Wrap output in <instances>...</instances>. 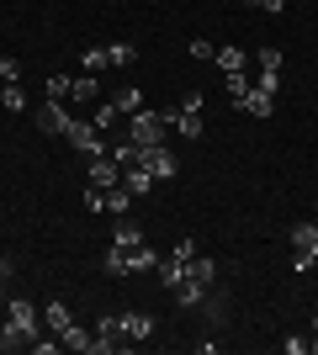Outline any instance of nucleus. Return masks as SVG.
Listing matches in <instances>:
<instances>
[{
  "label": "nucleus",
  "instance_id": "nucleus-37",
  "mask_svg": "<svg viewBox=\"0 0 318 355\" xmlns=\"http://www.w3.org/2000/svg\"><path fill=\"white\" fill-rule=\"evenodd\" d=\"M255 6H260V11H271V16H281V11H287V0H255Z\"/></svg>",
  "mask_w": 318,
  "mask_h": 355
},
{
  "label": "nucleus",
  "instance_id": "nucleus-29",
  "mask_svg": "<svg viewBox=\"0 0 318 355\" xmlns=\"http://www.w3.org/2000/svg\"><path fill=\"white\" fill-rule=\"evenodd\" d=\"M106 64H112V59H106V48H85V74L106 69Z\"/></svg>",
  "mask_w": 318,
  "mask_h": 355
},
{
  "label": "nucleus",
  "instance_id": "nucleus-13",
  "mask_svg": "<svg viewBox=\"0 0 318 355\" xmlns=\"http://www.w3.org/2000/svg\"><path fill=\"white\" fill-rule=\"evenodd\" d=\"M122 334H127V340H149L154 318H149V313H122Z\"/></svg>",
  "mask_w": 318,
  "mask_h": 355
},
{
  "label": "nucleus",
  "instance_id": "nucleus-35",
  "mask_svg": "<svg viewBox=\"0 0 318 355\" xmlns=\"http://www.w3.org/2000/svg\"><path fill=\"white\" fill-rule=\"evenodd\" d=\"M281 345H287V355H308V340H297V334H287Z\"/></svg>",
  "mask_w": 318,
  "mask_h": 355
},
{
  "label": "nucleus",
  "instance_id": "nucleus-32",
  "mask_svg": "<svg viewBox=\"0 0 318 355\" xmlns=\"http://www.w3.org/2000/svg\"><path fill=\"white\" fill-rule=\"evenodd\" d=\"M85 207H91V212L106 207V191H101V186H91V191H85Z\"/></svg>",
  "mask_w": 318,
  "mask_h": 355
},
{
  "label": "nucleus",
  "instance_id": "nucleus-14",
  "mask_svg": "<svg viewBox=\"0 0 318 355\" xmlns=\"http://www.w3.org/2000/svg\"><path fill=\"white\" fill-rule=\"evenodd\" d=\"M133 202H138V196L127 191L122 180H117V186H106V212H117V218H122V212H133Z\"/></svg>",
  "mask_w": 318,
  "mask_h": 355
},
{
  "label": "nucleus",
  "instance_id": "nucleus-25",
  "mask_svg": "<svg viewBox=\"0 0 318 355\" xmlns=\"http://www.w3.org/2000/svg\"><path fill=\"white\" fill-rule=\"evenodd\" d=\"M96 90H101V85H96V74H80L69 96H75V101H96Z\"/></svg>",
  "mask_w": 318,
  "mask_h": 355
},
{
  "label": "nucleus",
  "instance_id": "nucleus-22",
  "mask_svg": "<svg viewBox=\"0 0 318 355\" xmlns=\"http://www.w3.org/2000/svg\"><path fill=\"white\" fill-rule=\"evenodd\" d=\"M106 59L117 64V69H127V64H138V48L133 43H112V48H106Z\"/></svg>",
  "mask_w": 318,
  "mask_h": 355
},
{
  "label": "nucleus",
  "instance_id": "nucleus-19",
  "mask_svg": "<svg viewBox=\"0 0 318 355\" xmlns=\"http://www.w3.org/2000/svg\"><path fill=\"white\" fill-rule=\"evenodd\" d=\"M59 345H64V350H91V345H96V334H85L80 324H69V329L59 334Z\"/></svg>",
  "mask_w": 318,
  "mask_h": 355
},
{
  "label": "nucleus",
  "instance_id": "nucleus-2",
  "mask_svg": "<svg viewBox=\"0 0 318 355\" xmlns=\"http://www.w3.org/2000/svg\"><path fill=\"white\" fill-rule=\"evenodd\" d=\"M165 117H159V112H149V106H143V112H133V117H127V144H138V148H149V144H165Z\"/></svg>",
  "mask_w": 318,
  "mask_h": 355
},
{
  "label": "nucleus",
  "instance_id": "nucleus-1",
  "mask_svg": "<svg viewBox=\"0 0 318 355\" xmlns=\"http://www.w3.org/2000/svg\"><path fill=\"white\" fill-rule=\"evenodd\" d=\"M313 266H318V223H292V270L303 276Z\"/></svg>",
  "mask_w": 318,
  "mask_h": 355
},
{
  "label": "nucleus",
  "instance_id": "nucleus-23",
  "mask_svg": "<svg viewBox=\"0 0 318 355\" xmlns=\"http://www.w3.org/2000/svg\"><path fill=\"white\" fill-rule=\"evenodd\" d=\"M255 64H260V74H281V48H260Z\"/></svg>",
  "mask_w": 318,
  "mask_h": 355
},
{
  "label": "nucleus",
  "instance_id": "nucleus-31",
  "mask_svg": "<svg viewBox=\"0 0 318 355\" xmlns=\"http://www.w3.org/2000/svg\"><path fill=\"white\" fill-rule=\"evenodd\" d=\"M0 80H6V85H11V80H21V64H16V59H0Z\"/></svg>",
  "mask_w": 318,
  "mask_h": 355
},
{
  "label": "nucleus",
  "instance_id": "nucleus-7",
  "mask_svg": "<svg viewBox=\"0 0 318 355\" xmlns=\"http://www.w3.org/2000/svg\"><path fill=\"white\" fill-rule=\"evenodd\" d=\"M117 180H122V164L112 159V154H96V159H91V186L106 191V186H117Z\"/></svg>",
  "mask_w": 318,
  "mask_h": 355
},
{
  "label": "nucleus",
  "instance_id": "nucleus-34",
  "mask_svg": "<svg viewBox=\"0 0 318 355\" xmlns=\"http://www.w3.org/2000/svg\"><path fill=\"white\" fill-rule=\"evenodd\" d=\"M32 350H37V355H53V350H64V345H59V334H53V340H32Z\"/></svg>",
  "mask_w": 318,
  "mask_h": 355
},
{
  "label": "nucleus",
  "instance_id": "nucleus-24",
  "mask_svg": "<svg viewBox=\"0 0 318 355\" xmlns=\"http://www.w3.org/2000/svg\"><path fill=\"white\" fill-rule=\"evenodd\" d=\"M117 117H122V112H117V101H101V106H96V128H101V133H106V128H117Z\"/></svg>",
  "mask_w": 318,
  "mask_h": 355
},
{
  "label": "nucleus",
  "instance_id": "nucleus-12",
  "mask_svg": "<svg viewBox=\"0 0 318 355\" xmlns=\"http://www.w3.org/2000/svg\"><path fill=\"white\" fill-rule=\"evenodd\" d=\"M69 324H75V313H69V308H64V302H59V297H53V302H48V308H43V329H53V334H64V329H69Z\"/></svg>",
  "mask_w": 318,
  "mask_h": 355
},
{
  "label": "nucleus",
  "instance_id": "nucleus-15",
  "mask_svg": "<svg viewBox=\"0 0 318 355\" xmlns=\"http://www.w3.org/2000/svg\"><path fill=\"white\" fill-rule=\"evenodd\" d=\"M154 270H159V286H170V292L186 282V260H175V254H170V260H159Z\"/></svg>",
  "mask_w": 318,
  "mask_h": 355
},
{
  "label": "nucleus",
  "instance_id": "nucleus-10",
  "mask_svg": "<svg viewBox=\"0 0 318 355\" xmlns=\"http://www.w3.org/2000/svg\"><path fill=\"white\" fill-rule=\"evenodd\" d=\"M122 260H127V276H143V270L159 266V254H154L149 244H138V250H122Z\"/></svg>",
  "mask_w": 318,
  "mask_h": 355
},
{
  "label": "nucleus",
  "instance_id": "nucleus-11",
  "mask_svg": "<svg viewBox=\"0 0 318 355\" xmlns=\"http://www.w3.org/2000/svg\"><path fill=\"white\" fill-rule=\"evenodd\" d=\"M122 186H127L133 196H149L154 191V175L143 170V164H127V170H122Z\"/></svg>",
  "mask_w": 318,
  "mask_h": 355
},
{
  "label": "nucleus",
  "instance_id": "nucleus-9",
  "mask_svg": "<svg viewBox=\"0 0 318 355\" xmlns=\"http://www.w3.org/2000/svg\"><path fill=\"white\" fill-rule=\"evenodd\" d=\"M112 244H117V250H138V244H143V223H138V218H117Z\"/></svg>",
  "mask_w": 318,
  "mask_h": 355
},
{
  "label": "nucleus",
  "instance_id": "nucleus-27",
  "mask_svg": "<svg viewBox=\"0 0 318 355\" xmlns=\"http://www.w3.org/2000/svg\"><path fill=\"white\" fill-rule=\"evenodd\" d=\"M223 85H228V101H233V106H239V101H244V90H249V85H255V80H244V74H228V80H223Z\"/></svg>",
  "mask_w": 318,
  "mask_h": 355
},
{
  "label": "nucleus",
  "instance_id": "nucleus-3",
  "mask_svg": "<svg viewBox=\"0 0 318 355\" xmlns=\"http://www.w3.org/2000/svg\"><path fill=\"white\" fill-rule=\"evenodd\" d=\"M138 164H143L154 180H175V175H181V159L170 154V144H149V148H138Z\"/></svg>",
  "mask_w": 318,
  "mask_h": 355
},
{
  "label": "nucleus",
  "instance_id": "nucleus-16",
  "mask_svg": "<svg viewBox=\"0 0 318 355\" xmlns=\"http://www.w3.org/2000/svg\"><path fill=\"white\" fill-rule=\"evenodd\" d=\"M96 334H101V340H112L117 350L127 345V334H122V318H117V313H101V324H96Z\"/></svg>",
  "mask_w": 318,
  "mask_h": 355
},
{
  "label": "nucleus",
  "instance_id": "nucleus-33",
  "mask_svg": "<svg viewBox=\"0 0 318 355\" xmlns=\"http://www.w3.org/2000/svg\"><path fill=\"white\" fill-rule=\"evenodd\" d=\"M175 260H197V239H181V244H175Z\"/></svg>",
  "mask_w": 318,
  "mask_h": 355
},
{
  "label": "nucleus",
  "instance_id": "nucleus-8",
  "mask_svg": "<svg viewBox=\"0 0 318 355\" xmlns=\"http://www.w3.org/2000/svg\"><path fill=\"white\" fill-rule=\"evenodd\" d=\"M11 324H21L32 340H37V334H43V313L32 308V302H21V297H11Z\"/></svg>",
  "mask_w": 318,
  "mask_h": 355
},
{
  "label": "nucleus",
  "instance_id": "nucleus-4",
  "mask_svg": "<svg viewBox=\"0 0 318 355\" xmlns=\"http://www.w3.org/2000/svg\"><path fill=\"white\" fill-rule=\"evenodd\" d=\"M64 138H69V144H75L80 154H85V159H96V154H106V133H101V128H96V122H80V117H75V128H69V133H64Z\"/></svg>",
  "mask_w": 318,
  "mask_h": 355
},
{
  "label": "nucleus",
  "instance_id": "nucleus-17",
  "mask_svg": "<svg viewBox=\"0 0 318 355\" xmlns=\"http://www.w3.org/2000/svg\"><path fill=\"white\" fill-rule=\"evenodd\" d=\"M212 59H218V69H223V74H244V48L228 43V48H218Z\"/></svg>",
  "mask_w": 318,
  "mask_h": 355
},
{
  "label": "nucleus",
  "instance_id": "nucleus-6",
  "mask_svg": "<svg viewBox=\"0 0 318 355\" xmlns=\"http://www.w3.org/2000/svg\"><path fill=\"white\" fill-rule=\"evenodd\" d=\"M239 112H249V117H271V112H276V90L249 85V90H244V101H239Z\"/></svg>",
  "mask_w": 318,
  "mask_h": 355
},
{
  "label": "nucleus",
  "instance_id": "nucleus-18",
  "mask_svg": "<svg viewBox=\"0 0 318 355\" xmlns=\"http://www.w3.org/2000/svg\"><path fill=\"white\" fill-rule=\"evenodd\" d=\"M117 112H122V117L143 112V90H138V85H122V90H117Z\"/></svg>",
  "mask_w": 318,
  "mask_h": 355
},
{
  "label": "nucleus",
  "instance_id": "nucleus-21",
  "mask_svg": "<svg viewBox=\"0 0 318 355\" xmlns=\"http://www.w3.org/2000/svg\"><path fill=\"white\" fill-rule=\"evenodd\" d=\"M27 340H32V334L21 324H6V329H0V350H21Z\"/></svg>",
  "mask_w": 318,
  "mask_h": 355
},
{
  "label": "nucleus",
  "instance_id": "nucleus-36",
  "mask_svg": "<svg viewBox=\"0 0 318 355\" xmlns=\"http://www.w3.org/2000/svg\"><path fill=\"white\" fill-rule=\"evenodd\" d=\"M11 276H16V260H11V254H0V282H11Z\"/></svg>",
  "mask_w": 318,
  "mask_h": 355
},
{
  "label": "nucleus",
  "instance_id": "nucleus-38",
  "mask_svg": "<svg viewBox=\"0 0 318 355\" xmlns=\"http://www.w3.org/2000/svg\"><path fill=\"white\" fill-rule=\"evenodd\" d=\"M0 302H6V282H0Z\"/></svg>",
  "mask_w": 318,
  "mask_h": 355
},
{
  "label": "nucleus",
  "instance_id": "nucleus-30",
  "mask_svg": "<svg viewBox=\"0 0 318 355\" xmlns=\"http://www.w3.org/2000/svg\"><path fill=\"white\" fill-rule=\"evenodd\" d=\"M186 48H191V59H202V64H207V59H212V53H218V48H212V43H207V37H197V43H186Z\"/></svg>",
  "mask_w": 318,
  "mask_h": 355
},
{
  "label": "nucleus",
  "instance_id": "nucleus-28",
  "mask_svg": "<svg viewBox=\"0 0 318 355\" xmlns=\"http://www.w3.org/2000/svg\"><path fill=\"white\" fill-rule=\"evenodd\" d=\"M106 276H117V282L127 276V260H122V250H117V244H112V254H106Z\"/></svg>",
  "mask_w": 318,
  "mask_h": 355
},
{
  "label": "nucleus",
  "instance_id": "nucleus-5",
  "mask_svg": "<svg viewBox=\"0 0 318 355\" xmlns=\"http://www.w3.org/2000/svg\"><path fill=\"white\" fill-rule=\"evenodd\" d=\"M37 128H43V133H53V138H64L69 128H75V117L64 112V101H48V96H43V106H37Z\"/></svg>",
  "mask_w": 318,
  "mask_h": 355
},
{
  "label": "nucleus",
  "instance_id": "nucleus-20",
  "mask_svg": "<svg viewBox=\"0 0 318 355\" xmlns=\"http://www.w3.org/2000/svg\"><path fill=\"white\" fill-rule=\"evenodd\" d=\"M48 101H69V90H75V80H69V74H48Z\"/></svg>",
  "mask_w": 318,
  "mask_h": 355
},
{
  "label": "nucleus",
  "instance_id": "nucleus-26",
  "mask_svg": "<svg viewBox=\"0 0 318 355\" xmlns=\"http://www.w3.org/2000/svg\"><path fill=\"white\" fill-rule=\"evenodd\" d=\"M0 106H6V112H21V106H27V96H21V85H16V80L0 90Z\"/></svg>",
  "mask_w": 318,
  "mask_h": 355
}]
</instances>
